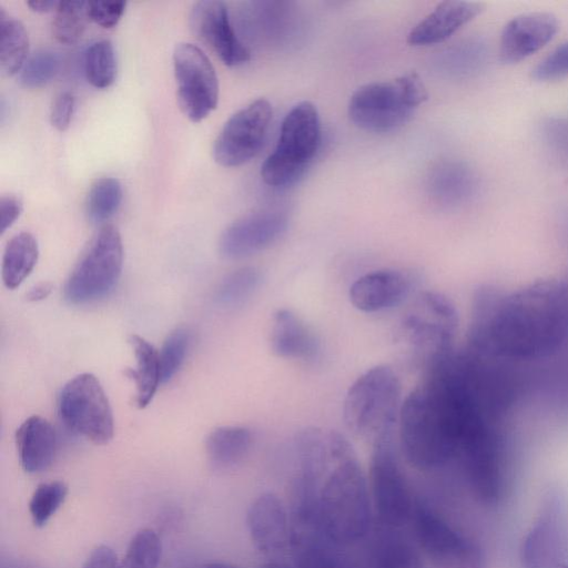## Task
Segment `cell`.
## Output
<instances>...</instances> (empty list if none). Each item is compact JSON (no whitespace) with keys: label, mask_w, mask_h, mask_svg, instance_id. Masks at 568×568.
I'll use <instances>...</instances> for the list:
<instances>
[{"label":"cell","mask_w":568,"mask_h":568,"mask_svg":"<svg viewBox=\"0 0 568 568\" xmlns=\"http://www.w3.org/2000/svg\"><path fill=\"white\" fill-rule=\"evenodd\" d=\"M58 407L61 419L73 433L95 445H104L112 439V408L93 374L82 373L70 379L60 393Z\"/></svg>","instance_id":"cell-11"},{"label":"cell","mask_w":568,"mask_h":568,"mask_svg":"<svg viewBox=\"0 0 568 568\" xmlns=\"http://www.w3.org/2000/svg\"><path fill=\"white\" fill-rule=\"evenodd\" d=\"M547 134L561 152L568 154V121H555L548 124Z\"/></svg>","instance_id":"cell-41"},{"label":"cell","mask_w":568,"mask_h":568,"mask_svg":"<svg viewBox=\"0 0 568 568\" xmlns=\"http://www.w3.org/2000/svg\"><path fill=\"white\" fill-rule=\"evenodd\" d=\"M427 97L420 78L408 73L358 88L349 99L348 115L362 130L389 132L407 122Z\"/></svg>","instance_id":"cell-6"},{"label":"cell","mask_w":568,"mask_h":568,"mask_svg":"<svg viewBox=\"0 0 568 568\" xmlns=\"http://www.w3.org/2000/svg\"><path fill=\"white\" fill-rule=\"evenodd\" d=\"M52 291V284L50 282H40L36 284L27 293V300L30 302H39L47 298Z\"/></svg>","instance_id":"cell-42"},{"label":"cell","mask_w":568,"mask_h":568,"mask_svg":"<svg viewBox=\"0 0 568 568\" xmlns=\"http://www.w3.org/2000/svg\"><path fill=\"white\" fill-rule=\"evenodd\" d=\"M434 196L446 205H460L470 201L479 189L476 172L465 163L445 162L432 178Z\"/></svg>","instance_id":"cell-23"},{"label":"cell","mask_w":568,"mask_h":568,"mask_svg":"<svg viewBox=\"0 0 568 568\" xmlns=\"http://www.w3.org/2000/svg\"><path fill=\"white\" fill-rule=\"evenodd\" d=\"M271 120L272 105L262 98L232 114L214 141L215 162L235 168L251 161L263 146Z\"/></svg>","instance_id":"cell-13"},{"label":"cell","mask_w":568,"mask_h":568,"mask_svg":"<svg viewBox=\"0 0 568 568\" xmlns=\"http://www.w3.org/2000/svg\"><path fill=\"white\" fill-rule=\"evenodd\" d=\"M89 20L88 1H59L52 21V33L59 42L73 44L82 37Z\"/></svg>","instance_id":"cell-30"},{"label":"cell","mask_w":568,"mask_h":568,"mask_svg":"<svg viewBox=\"0 0 568 568\" xmlns=\"http://www.w3.org/2000/svg\"><path fill=\"white\" fill-rule=\"evenodd\" d=\"M129 344L135 358V368H128L125 374L136 387V405L144 408L154 397L161 384L159 351L140 335L132 334Z\"/></svg>","instance_id":"cell-24"},{"label":"cell","mask_w":568,"mask_h":568,"mask_svg":"<svg viewBox=\"0 0 568 568\" xmlns=\"http://www.w3.org/2000/svg\"><path fill=\"white\" fill-rule=\"evenodd\" d=\"M484 10L481 2L447 0L419 21L408 33L410 45H432L450 38Z\"/></svg>","instance_id":"cell-19"},{"label":"cell","mask_w":568,"mask_h":568,"mask_svg":"<svg viewBox=\"0 0 568 568\" xmlns=\"http://www.w3.org/2000/svg\"><path fill=\"white\" fill-rule=\"evenodd\" d=\"M68 486L61 480L40 484L29 501V513L37 527L44 526L63 504Z\"/></svg>","instance_id":"cell-33"},{"label":"cell","mask_w":568,"mask_h":568,"mask_svg":"<svg viewBox=\"0 0 568 568\" xmlns=\"http://www.w3.org/2000/svg\"><path fill=\"white\" fill-rule=\"evenodd\" d=\"M368 483L378 524L392 528L409 524L416 497L400 467L394 435L373 443Z\"/></svg>","instance_id":"cell-10"},{"label":"cell","mask_w":568,"mask_h":568,"mask_svg":"<svg viewBox=\"0 0 568 568\" xmlns=\"http://www.w3.org/2000/svg\"><path fill=\"white\" fill-rule=\"evenodd\" d=\"M246 525L254 547L263 555H275L288 544L287 511L274 493H263L252 501Z\"/></svg>","instance_id":"cell-17"},{"label":"cell","mask_w":568,"mask_h":568,"mask_svg":"<svg viewBox=\"0 0 568 568\" xmlns=\"http://www.w3.org/2000/svg\"><path fill=\"white\" fill-rule=\"evenodd\" d=\"M202 568H236V567L233 565H230V564H225V562H212V564L205 565Z\"/></svg>","instance_id":"cell-44"},{"label":"cell","mask_w":568,"mask_h":568,"mask_svg":"<svg viewBox=\"0 0 568 568\" xmlns=\"http://www.w3.org/2000/svg\"><path fill=\"white\" fill-rule=\"evenodd\" d=\"M74 97L70 92L58 94L50 109V122L58 131H65L72 119Z\"/></svg>","instance_id":"cell-38"},{"label":"cell","mask_w":568,"mask_h":568,"mask_svg":"<svg viewBox=\"0 0 568 568\" xmlns=\"http://www.w3.org/2000/svg\"><path fill=\"white\" fill-rule=\"evenodd\" d=\"M16 445L21 467L33 474L47 469L54 459L58 437L54 427L45 418L33 415L16 432Z\"/></svg>","instance_id":"cell-21"},{"label":"cell","mask_w":568,"mask_h":568,"mask_svg":"<svg viewBox=\"0 0 568 568\" xmlns=\"http://www.w3.org/2000/svg\"><path fill=\"white\" fill-rule=\"evenodd\" d=\"M397 426L400 452L414 469L434 473L456 462L458 415L445 386L434 376L424 375L406 396Z\"/></svg>","instance_id":"cell-3"},{"label":"cell","mask_w":568,"mask_h":568,"mask_svg":"<svg viewBox=\"0 0 568 568\" xmlns=\"http://www.w3.org/2000/svg\"><path fill=\"white\" fill-rule=\"evenodd\" d=\"M270 344L272 352L282 358L314 361L320 343L313 331L293 311L277 310L272 317Z\"/></svg>","instance_id":"cell-20"},{"label":"cell","mask_w":568,"mask_h":568,"mask_svg":"<svg viewBox=\"0 0 568 568\" xmlns=\"http://www.w3.org/2000/svg\"><path fill=\"white\" fill-rule=\"evenodd\" d=\"M191 343L187 328L176 327L164 339L159 352L161 383H168L184 363Z\"/></svg>","instance_id":"cell-34"},{"label":"cell","mask_w":568,"mask_h":568,"mask_svg":"<svg viewBox=\"0 0 568 568\" xmlns=\"http://www.w3.org/2000/svg\"><path fill=\"white\" fill-rule=\"evenodd\" d=\"M29 51L28 32L20 20L0 8V70L6 75L21 71Z\"/></svg>","instance_id":"cell-27"},{"label":"cell","mask_w":568,"mask_h":568,"mask_svg":"<svg viewBox=\"0 0 568 568\" xmlns=\"http://www.w3.org/2000/svg\"><path fill=\"white\" fill-rule=\"evenodd\" d=\"M22 210V201L17 195L0 196V234H3L19 219Z\"/></svg>","instance_id":"cell-39"},{"label":"cell","mask_w":568,"mask_h":568,"mask_svg":"<svg viewBox=\"0 0 568 568\" xmlns=\"http://www.w3.org/2000/svg\"><path fill=\"white\" fill-rule=\"evenodd\" d=\"M261 568H291L286 564L278 562V561H272L263 565Z\"/></svg>","instance_id":"cell-45"},{"label":"cell","mask_w":568,"mask_h":568,"mask_svg":"<svg viewBox=\"0 0 568 568\" xmlns=\"http://www.w3.org/2000/svg\"><path fill=\"white\" fill-rule=\"evenodd\" d=\"M409 524L415 542L432 568H486L480 546L427 500L416 497Z\"/></svg>","instance_id":"cell-8"},{"label":"cell","mask_w":568,"mask_h":568,"mask_svg":"<svg viewBox=\"0 0 568 568\" xmlns=\"http://www.w3.org/2000/svg\"><path fill=\"white\" fill-rule=\"evenodd\" d=\"M176 97L183 114L192 122L205 119L217 105L219 81L209 57L190 42L173 51Z\"/></svg>","instance_id":"cell-12"},{"label":"cell","mask_w":568,"mask_h":568,"mask_svg":"<svg viewBox=\"0 0 568 568\" xmlns=\"http://www.w3.org/2000/svg\"><path fill=\"white\" fill-rule=\"evenodd\" d=\"M369 483L349 442L333 430L332 459L300 521L334 547L352 546L372 530Z\"/></svg>","instance_id":"cell-2"},{"label":"cell","mask_w":568,"mask_h":568,"mask_svg":"<svg viewBox=\"0 0 568 568\" xmlns=\"http://www.w3.org/2000/svg\"><path fill=\"white\" fill-rule=\"evenodd\" d=\"M558 30V19L550 12H528L514 17L500 34V61L513 64L525 60L550 42Z\"/></svg>","instance_id":"cell-16"},{"label":"cell","mask_w":568,"mask_h":568,"mask_svg":"<svg viewBox=\"0 0 568 568\" xmlns=\"http://www.w3.org/2000/svg\"><path fill=\"white\" fill-rule=\"evenodd\" d=\"M125 6L121 0L88 1L89 19L102 28H112L120 21Z\"/></svg>","instance_id":"cell-37"},{"label":"cell","mask_w":568,"mask_h":568,"mask_svg":"<svg viewBox=\"0 0 568 568\" xmlns=\"http://www.w3.org/2000/svg\"><path fill=\"white\" fill-rule=\"evenodd\" d=\"M122 196V185L116 179H98L87 195L85 213L88 219L94 223L109 220L120 207Z\"/></svg>","instance_id":"cell-29"},{"label":"cell","mask_w":568,"mask_h":568,"mask_svg":"<svg viewBox=\"0 0 568 568\" xmlns=\"http://www.w3.org/2000/svg\"><path fill=\"white\" fill-rule=\"evenodd\" d=\"M123 265V245L116 227L104 225L70 273L64 297L71 304H87L108 295Z\"/></svg>","instance_id":"cell-9"},{"label":"cell","mask_w":568,"mask_h":568,"mask_svg":"<svg viewBox=\"0 0 568 568\" xmlns=\"http://www.w3.org/2000/svg\"><path fill=\"white\" fill-rule=\"evenodd\" d=\"M409 275L397 270H378L359 276L349 287L355 308L366 313L381 312L402 303L410 292Z\"/></svg>","instance_id":"cell-18"},{"label":"cell","mask_w":568,"mask_h":568,"mask_svg":"<svg viewBox=\"0 0 568 568\" xmlns=\"http://www.w3.org/2000/svg\"><path fill=\"white\" fill-rule=\"evenodd\" d=\"M287 225V213L282 210L246 214L223 231L219 241L220 253L227 260L247 257L276 242Z\"/></svg>","instance_id":"cell-14"},{"label":"cell","mask_w":568,"mask_h":568,"mask_svg":"<svg viewBox=\"0 0 568 568\" xmlns=\"http://www.w3.org/2000/svg\"><path fill=\"white\" fill-rule=\"evenodd\" d=\"M39 258V245L29 232L12 236L3 251L1 276L9 290L19 287L31 274Z\"/></svg>","instance_id":"cell-26"},{"label":"cell","mask_w":568,"mask_h":568,"mask_svg":"<svg viewBox=\"0 0 568 568\" xmlns=\"http://www.w3.org/2000/svg\"><path fill=\"white\" fill-rule=\"evenodd\" d=\"M59 55L50 50H39L27 59L20 80L28 88H40L50 82L60 69Z\"/></svg>","instance_id":"cell-35"},{"label":"cell","mask_w":568,"mask_h":568,"mask_svg":"<svg viewBox=\"0 0 568 568\" xmlns=\"http://www.w3.org/2000/svg\"><path fill=\"white\" fill-rule=\"evenodd\" d=\"M29 8L36 12L44 13L55 11L59 1L54 0H29L27 1Z\"/></svg>","instance_id":"cell-43"},{"label":"cell","mask_w":568,"mask_h":568,"mask_svg":"<svg viewBox=\"0 0 568 568\" xmlns=\"http://www.w3.org/2000/svg\"><path fill=\"white\" fill-rule=\"evenodd\" d=\"M568 343V282L540 281L515 292L480 287L467 348L513 365L555 356Z\"/></svg>","instance_id":"cell-1"},{"label":"cell","mask_w":568,"mask_h":568,"mask_svg":"<svg viewBox=\"0 0 568 568\" xmlns=\"http://www.w3.org/2000/svg\"><path fill=\"white\" fill-rule=\"evenodd\" d=\"M253 443L252 432L244 426H221L213 429L205 440L210 463L221 469L239 465L248 454Z\"/></svg>","instance_id":"cell-25"},{"label":"cell","mask_w":568,"mask_h":568,"mask_svg":"<svg viewBox=\"0 0 568 568\" xmlns=\"http://www.w3.org/2000/svg\"><path fill=\"white\" fill-rule=\"evenodd\" d=\"M368 550L371 568H426L418 546L400 528L379 525Z\"/></svg>","instance_id":"cell-22"},{"label":"cell","mask_w":568,"mask_h":568,"mask_svg":"<svg viewBox=\"0 0 568 568\" xmlns=\"http://www.w3.org/2000/svg\"><path fill=\"white\" fill-rule=\"evenodd\" d=\"M116 554L106 545L98 546L90 554L82 568H120Z\"/></svg>","instance_id":"cell-40"},{"label":"cell","mask_w":568,"mask_h":568,"mask_svg":"<svg viewBox=\"0 0 568 568\" xmlns=\"http://www.w3.org/2000/svg\"><path fill=\"white\" fill-rule=\"evenodd\" d=\"M161 540L150 528L139 530L131 539L120 568H158Z\"/></svg>","instance_id":"cell-32"},{"label":"cell","mask_w":568,"mask_h":568,"mask_svg":"<svg viewBox=\"0 0 568 568\" xmlns=\"http://www.w3.org/2000/svg\"><path fill=\"white\" fill-rule=\"evenodd\" d=\"M457 313L438 292L420 293L404 314L398 338L410 361L424 371L454 351Z\"/></svg>","instance_id":"cell-5"},{"label":"cell","mask_w":568,"mask_h":568,"mask_svg":"<svg viewBox=\"0 0 568 568\" xmlns=\"http://www.w3.org/2000/svg\"><path fill=\"white\" fill-rule=\"evenodd\" d=\"M402 403V387L395 372L387 365L374 366L358 376L346 393V426L372 443L394 435Z\"/></svg>","instance_id":"cell-4"},{"label":"cell","mask_w":568,"mask_h":568,"mask_svg":"<svg viewBox=\"0 0 568 568\" xmlns=\"http://www.w3.org/2000/svg\"><path fill=\"white\" fill-rule=\"evenodd\" d=\"M321 141V121L310 101L294 105L285 115L274 151L261 168L263 181L274 187L291 185L305 172Z\"/></svg>","instance_id":"cell-7"},{"label":"cell","mask_w":568,"mask_h":568,"mask_svg":"<svg viewBox=\"0 0 568 568\" xmlns=\"http://www.w3.org/2000/svg\"><path fill=\"white\" fill-rule=\"evenodd\" d=\"M261 273L252 266L241 267L227 274L215 292V303L223 308H233L245 303L257 290Z\"/></svg>","instance_id":"cell-28"},{"label":"cell","mask_w":568,"mask_h":568,"mask_svg":"<svg viewBox=\"0 0 568 568\" xmlns=\"http://www.w3.org/2000/svg\"><path fill=\"white\" fill-rule=\"evenodd\" d=\"M190 27L224 64L236 67L250 60V50L235 34L224 2L203 0L194 3Z\"/></svg>","instance_id":"cell-15"},{"label":"cell","mask_w":568,"mask_h":568,"mask_svg":"<svg viewBox=\"0 0 568 568\" xmlns=\"http://www.w3.org/2000/svg\"><path fill=\"white\" fill-rule=\"evenodd\" d=\"M84 73L88 82L98 89L109 88L116 75V59L109 40L93 42L85 51Z\"/></svg>","instance_id":"cell-31"},{"label":"cell","mask_w":568,"mask_h":568,"mask_svg":"<svg viewBox=\"0 0 568 568\" xmlns=\"http://www.w3.org/2000/svg\"><path fill=\"white\" fill-rule=\"evenodd\" d=\"M568 75V40L540 60L531 70V78L546 82Z\"/></svg>","instance_id":"cell-36"}]
</instances>
